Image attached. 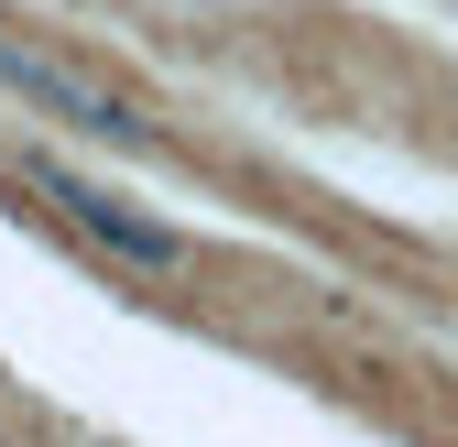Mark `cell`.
I'll list each match as a JSON object with an SVG mask.
<instances>
[{"label":"cell","instance_id":"1","mask_svg":"<svg viewBox=\"0 0 458 447\" xmlns=\"http://www.w3.org/2000/svg\"><path fill=\"white\" fill-rule=\"evenodd\" d=\"M22 186H44L55 207H66V230H77V240H98L109 262H131V273H175V262H186V230H175V218H142L121 186L77 175L66 153H22Z\"/></svg>","mask_w":458,"mask_h":447},{"label":"cell","instance_id":"2","mask_svg":"<svg viewBox=\"0 0 458 447\" xmlns=\"http://www.w3.org/2000/svg\"><path fill=\"white\" fill-rule=\"evenodd\" d=\"M0 88H12V98H33L44 121H66V131H98V142H153V121H142L131 98L88 88L77 66H55V55H33V44H12V33H0Z\"/></svg>","mask_w":458,"mask_h":447}]
</instances>
